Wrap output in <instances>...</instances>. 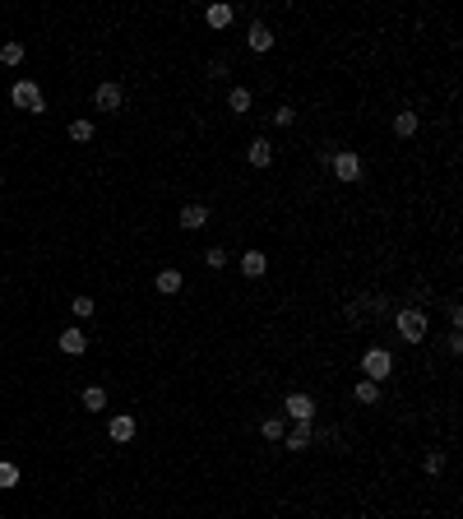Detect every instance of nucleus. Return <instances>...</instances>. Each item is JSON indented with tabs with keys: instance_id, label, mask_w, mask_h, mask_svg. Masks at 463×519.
Segmentation results:
<instances>
[{
	"instance_id": "f257e3e1",
	"label": "nucleus",
	"mask_w": 463,
	"mask_h": 519,
	"mask_svg": "<svg viewBox=\"0 0 463 519\" xmlns=\"http://www.w3.org/2000/svg\"><path fill=\"white\" fill-rule=\"evenodd\" d=\"M10 98H14V107L28 111V116H42L46 111V98H42V89H37V79H14Z\"/></svg>"
},
{
	"instance_id": "f03ea898",
	"label": "nucleus",
	"mask_w": 463,
	"mask_h": 519,
	"mask_svg": "<svg viewBox=\"0 0 463 519\" xmlns=\"http://www.w3.org/2000/svg\"><path fill=\"white\" fill-rule=\"evenodd\" d=\"M362 376L375 380V385L389 380V376H394V353H389V348H366V353H362Z\"/></svg>"
},
{
	"instance_id": "7ed1b4c3",
	"label": "nucleus",
	"mask_w": 463,
	"mask_h": 519,
	"mask_svg": "<svg viewBox=\"0 0 463 519\" xmlns=\"http://www.w3.org/2000/svg\"><path fill=\"white\" fill-rule=\"evenodd\" d=\"M394 330H398V339H403V343H421V339H426V311H417V306L398 311V315H394Z\"/></svg>"
},
{
	"instance_id": "20e7f679",
	"label": "nucleus",
	"mask_w": 463,
	"mask_h": 519,
	"mask_svg": "<svg viewBox=\"0 0 463 519\" xmlns=\"http://www.w3.org/2000/svg\"><path fill=\"white\" fill-rule=\"evenodd\" d=\"M329 167H334V177H338L343 186L362 181V154H357V149H338V154L329 158Z\"/></svg>"
},
{
	"instance_id": "39448f33",
	"label": "nucleus",
	"mask_w": 463,
	"mask_h": 519,
	"mask_svg": "<svg viewBox=\"0 0 463 519\" xmlns=\"http://www.w3.org/2000/svg\"><path fill=\"white\" fill-rule=\"evenodd\" d=\"M283 413L292 422H315V399H310V394H287L283 399Z\"/></svg>"
},
{
	"instance_id": "423d86ee",
	"label": "nucleus",
	"mask_w": 463,
	"mask_h": 519,
	"mask_svg": "<svg viewBox=\"0 0 463 519\" xmlns=\"http://www.w3.org/2000/svg\"><path fill=\"white\" fill-rule=\"evenodd\" d=\"M310 436H315V422H292V431H287L283 441L292 454H301V450H310Z\"/></svg>"
},
{
	"instance_id": "0eeeda50",
	"label": "nucleus",
	"mask_w": 463,
	"mask_h": 519,
	"mask_svg": "<svg viewBox=\"0 0 463 519\" xmlns=\"http://www.w3.org/2000/svg\"><path fill=\"white\" fill-rule=\"evenodd\" d=\"M56 348H61L65 357H84V353H89V334H84V330H65L61 339H56Z\"/></svg>"
},
{
	"instance_id": "6e6552de",
	"label": "nucleus",
	"mask_w": 463,
	"mask_h": 519,
	"mask_svg": "<svg viewBox=\"0 0 463 519\" xmlns=\"http://www.w3.org/2000/svg\"><path fill=\"white\" fill-rule=\"evenodd\" d=\"M177 223L186 227V232H199V227L209 223V204H186V209L177 213Z\"/></svg>"
},
{
	"instance_id": "1a4fd4ad",
	"label": "nucleus",
	"mask_w": 463,
	"mask_h": 519,
	"mask_svg": "<svg viewBox=\"0 0 463 519\" xmlns=\"http://www.w3.org/2000/svg\"><path fill=\"white\" fill-rule=\"evenodd\" d=\"M93 102H98V111H121V84H98V93H93Z\"/></svg>"
},
{
	"instance_id": "9d476101",
	"label": "nucleus",
	"mask_w": 463,
	"mask_h": 519,
	"mask_svg": "<svg viewBox=\"0 0 463 519\" xmlns=\"http://www.w3.org/2000/svg\"><path fill=\"white\" fill-rule=\"evenodd\" d=\"M246 46L265 56L269 46H274V33H269V23H250V28H246Z\"/></svg>"
},
{
	"instance_id": "9b49d317",
	"label": "nucleus",
	"mask_w": 463,
	"mask_h": 519,
	"mask_svg": "<svg viewBox=\"0 0 463 519\" xmlns=\"http://www.w3.org/2000/svg\"><path fill=\"white\" fill-rule=\"evenodd\" d=\"M236 269H241L246 278H260V274L269 269V255H265V251H246L241 260H236Z\"/></svg>"
},
{
	"instance_id": "f8f14e48",
	"label": "nucleus",
	"mask_w": 463,
	"mask_h": 519,
	"mask_svg": "<svg viewBox=\"0 0 463 519\" xmlns=\"http://www.w3.org/2000/svg\"><path fill=\"white\" fill-rule=\"evenodd\" d=\"M134 431H139V427H134V418H125V413H121V418H111L107 436H111L116 445H130V441H134Z\"/></svg>"
},
{
	"instance_id": "ddd939ff",
	"label": "nucleus",
	"mask_w": 463,
	"mask_h": 519,
	"mask_svg": "<svg viewBox=\"0 0 463 519\" xmlns=\"http://www.w3.org/2000/svg\"><path fill=\"white\" fill-rule=\"evenodd\" d=\"M153 287H158V292H163V297H177L181 287H186V274H181V269H163Z\"/></svg>"
},
{
	"instance_id": "4468645a",
	"label": "nucleus",
	"mask_w": 463,
	"mask_h": 519,
	"mask_svg": "<svg viewBox=\"0 0 463 519\" xmlns=\"http://www.w3.org/2000/svg\"><path fill=\"white\" fill-rule=\"evenodd\" d=\"M231 19H236V10H231V5H222V0H213L209 10H204V23H209V28H227Z\"/></svg>"
},
{
	"instance_id": "2eb2a0df",
	"label": "nucleus",
	"mask_w": 463,
	"mask_h": 519,
	"mask_svg": "<svg viewBox=\"0 0 463 519\" xmlns=\"http://www.w3.org/2000/svg\"><path fill=\"white\" fill-rule=\"evenodd\" d=\"M246 158H250V167H269V163H274V144H269V139H250Z\"/></svg>"
},
{
	"instance_id": "dca6fc26",
	"label": "nucleus",
	"mask_w": 463,
	"mask_h": 519,
	"mask_svg": "<svg viewBox=\"0 0 463 519\" xmlns=\"http://www.w3.org/2000/svg\"><path fill=\"white\" fill-rule=\"evenodd\" d=\"M353 399H357V404H366V408H371V404H380V385H375V380H357V385H353Z\"/></svg>"
},
{
	"instance_id": "f3484780",
	"label": "nucleus",
	"mask_w": 463,
	"mask_h": 519,
	"mask_svg": "<svg viewBox=\"0 0 463 519\" xmlns=\"http://www.w3.org/2000/svg\"><path fill=\"white\" fill-rule=\"evenodd\" d=\"M394 135L398 139H412L417 135V111H394Z\"/></svg>"
},
{
	"instance_id": "a211bd4d",
	"label": "nucleus",
	"mask_w": 463,
	"mask_h": 519,
	"mask_svg": "<svg viewBox=\"0 0 463 519\" xmlns=\"http://www.w3.org/2000/svg\"><path fill=\"white\" fill-rule=\"evenodd\" d=\"M79 404H84L89 413H102V408H107V389H102V385H89L84 394H79Z\"/></svg>"
},
{
	"instance_id": "6ab92c4d",
	"label": "nucleus",
	"mask_w": 463,
	"mask_h": 519,
	"mask_svg": "<svg viewBox=\"0 0 463 519\" xmlns=\"http://www.w3.org/2000/svg\"><path fill=\"white\" fill-rule=\"evenodd\" d=\"M250 89H231L227 93V111H236V116H246V111H250Z\"/></svg>"
},
{
	"instance_id": "aec40b11",
	"label": "nucleus",
	"mask_w": 463,
	"mask_h": 519,
	"mask_svg": "<svg viewBox=\"0 0 463 519\" xmlns=\"http://www.w3.org/2000/svg\"><path fill=\"white\" fill-rule=\"evenodd\" d=\"M260 436H265V441H283V436H287V422L283 418H265V422H260Z\"/></svg>"
},
{
	"instance_id": "412c9836",
	"label": "nucleus",
	"mask_w": 463,
	"mask_h": 519,
	"mask_svg": "<svg viewBox=\"0 0 463 519\" xmlns=\"http://www.w3.org/2000/svg\"><path fill=\"white\" fill-rule=\"evenodd\" d=\"M70 139H75V144H89V139H93V121H89V116L70 121Z\"/></svg>"
},
{
	"instance_id": "4be33fe9",
	"label": "nucleus",
	"mask_w": 463,
	"mask_h": 519,
	"mask_svg": "<svg viewBox=\"0 0 463 519\" xmlns=\"http://www.w3.org/2000/svg\"><path fill=\"white\" fill-rule=\"evenodd\" d=\"M204 265H209V269H227V265H231V255L222 251V246H209V251H204Z\"/></svg>"
},
{
	"instance_id": "5701e85b",
	"label": "nucleus",
	"mask_w": 463,
	"mask_h": 519,
	"mask_svg": "<svg viewBox=\"0 0 463 519\" xmlns=\"http://www.w3.org/2000/svg\"><path fill=\"white\" fill-rule=\"evenodd\" d=\"M23 61V42H5L0 46V65H19Z\"/></svg>"
},
{
	"instance_id": "b1692460",
	"label": "nucleus",
	"mask_w": 463,
	"mask_h": 519,
	"mask_svg": "<svg viewBox=\"0 0 463 519\" xmlns=\"http://www.w3.org/2000/svg\"><path fill=\"white\" fill-rule=\"evenodd\" d=\"M421 468H426L431 477H440V473H445V450H431L426 459H421Z\"/></svg>"
},
{
	"instance_id": "393cba45",
	"label": "nucleus",
	"mask_w": 463,
	"mask_h": 519,
	"mask_svg": "<svg viewBox=\"0 0 463 519\" xmlns=\"http://www.w3.org/2000/svg\"><path fill=\"white\" fill-rule=\"evenodd\" d=\"M0 487H5V492L19 487V468H14V464H0Z\"/></svg>"
},
{
	"instance_id": "a878e982",
	"label": "nucleus",
	"mask_w": 463,
	"mask_h": 519,
	"mask_svg": "<svg viewBox=\"0 0 463 519\" xmlns=\"http://www.w3.org/2000/svg\"><path fill=\"white\" fill-rule=\"evenodd\" d=\"M70 306H75V315H93V311H98V301H93V297H75Z\"/></svg>"
},
{
	"instance_id": "bb28decb",
	"label": "nucleus",
	"mask_w": 463,
	"mask_h": 519,
	"mask_svg": "<svg viewBox=\"0 0 463 519\" xmlns=\"http://www.w3.org/2000/svg\"><path fill=\"white\" fill-rule=\"evenodd\" d=\"M292 121H297V111H292V107H287V102H283V107L274 111V125H292Z\"/></svg>"
},
{
	"instance_id": "cd10ccee",
	"label": "nucleus",
	"mask_w": 463,
	"mask_h": 519,
	"mask_svg": "<svg viewBox=\"0 0 463 519\" xmlns=\"http://www.w3.org/2000/svg\"><path fill=\"white\" fill-rule=\"evenodd\" d=\"M450 330H463V306L459 301H450Z\"/></svg>"
},
{
	"instance_id": "c85d7f7f",
	"label": "nucleus",
	"mask_w": 463,
	"mask_h": 519,
	"mask_svg": "<svg viewBox=\"0 0 463 519\" xmlns=\"http://www.w3.org/2000/svg\"><path fill=\"white\" fill-rule=\"evenodd\" d=\"M450 353H463V330H450Z\"/></svg>"
},
{
	"instance_id": "c756f323",
	"label": "nucleus",
	"mask_w": 463,
	"mask_h": 519,
	"mask_svg": "<svg viewBox=\"0 0 463 519\" xmlns=\"http://www.w3.org/2000/svg\"><path fill=\"white\" fill-rule=\"evenodd\" d=\"M0 186H5V172H0Z\"/></svg>"
}]
</instances>
